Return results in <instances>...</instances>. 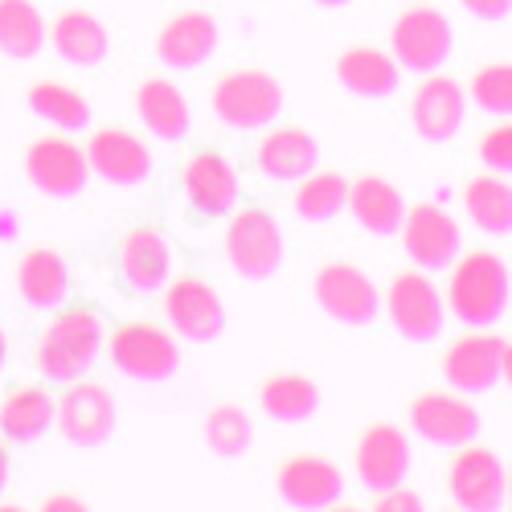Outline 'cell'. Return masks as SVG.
Masks as SVG:
<instances>
[{"label":"cell","mask_w":512,"mask_h":512,"mask_svg":"<svg viewBox=\"0 0 512 512\" xmlns=\"http://www.w3.org/2000/svg\"><path fill=\"white\" fill-rule=\"evenodd\" d=\"M5 357H9V336H5V328H0V369H5Z\"/></svg>","instance_id":"42"},{"label":"cell","mask_w":512,"mask_h":512,"mask_svg":"<svg viewBox=\"0 0 512 512\" xmlns=\"http://www.w3.org/2000/svg\"><path fill=\"white\" fill-rule=\"evenodd\" d=\"M324 394L304 373H271L259 386V410L275 422H308L316 418Z\"/></svg>","instance_id":"29"},{"label":"cell","mask_w":512,"mask_h":512,"mask_svg":"<svg viewBox=\"0 0 512 512\" xmlns=\"http://www.w3.org/2000/svg\"><path fill=\"white\" fill-rule=\"evenodd\" d=\"M447 488H451V500L467 512L504 508V463H500V455L488 447H476V443H463L459 455L451 459Z\"/></svg>","instance_id":"17"},{"label":"cell","mask_w":512,"mask_h":512,"mask_svg":"<svg viewBox=\"0 0 512 512\" xmlns=\"http://www.w3.org/2000/svg\"><path fill=\"white\" fill-rule=\"evenodd\" d=\"M345 205L353 209V218H357L369 234H377V238L398 234L402 213H406V201H402L398 185L386 181V177H377V173H365V177L349 181Z\"/></svg>","instance_id":"28"},{"label":"cell","mask_w":512,"mask_h":512,"mask_svg":"<svg viewBox=\"0 0 512 512\" xmlns=\"http://www.w3.org/2000/svg\"><path fill=\"white\" fill-rule=\"evenodd\" d=\"M254 160H259V173L267 181L287 185V181L308 177L320 164V144L304 127H271L259 140V148H254Z\"/></svg>","instance_id":"24"},{"label":"cell","mask_w":512,"mask_h":512,"mask_svg":"<svg viewBox=\"0 0 512 512\" xmlns=\"http://www.w3.org/2000/svg\"><path fill=\"white\" fill-rule=\"evenodd\" d=\"M410 426L418 431V439L435 443V447H463V443L480 439L484 422H480V410L467 398L431 390L410 402Z\"/></svg>","instance_id":"19"},{"label":"cell","mask_w":512,"mask_h":512,"mask_svg":"<svg viewBox=\"0 0 512 512\" xmlns=\"http://www.w3.org/2000/svg\"><path fill=\"white\" fill-rule=\"evenodd\" d=\"M345 197H349V177L336 173V168H312L308 177L295 181V197H291V209L300 222H332L340 209H345Z\"/></svg>","instance_id":"31"},{"label":"cell","mask_w":512,"mask_h":512,"mask_svg":"<svg viewBox=\"0 0 512 512\" xmlns=\"http://www.w3.org/2000/svg\"><path fill=\"white\" fill-rule=\"evenodd\" d=\"M201 435H205V447L213 455L238 459L254 443V422L238 402H218V406H209V414L201 422Z\"/></svg>","instance_id":"35"},{"label":"cell","mask_w":512,"mask_h":512,"mask_svg":"<svg viewBox=\"0 0 512 512\" xmlns=\"http://www.w3.org/2000/svg\"><path fill=\"white\" fill-rule=\"evenodd\" d=\"M9 484V451H5V439H0V492Z\"/></svg>","instance_id":"41"},{"label":"cell","mask_w":512,"mask_h":512,"mask_svg":"<svg viewBox=\"0 0 512 512\" xmlns=\"http://www.w3.org/2000/svg\"><path fill=\"white\" fill-rule=\"evenodd\" d=\"M336 78H340V87L361 99H386L398 91L402 66L394 62V54L377 46H349L336 58Z\"/></svg>","instance_id":"27"},{"label":"cell","mask_w":512,"mask_h":512,"mask_svg":"<svg viewBox=\"0 0 512 512\" xmlns=\"http://www.w3.org/2000/svg\"><path fill=\"white\" fill-rule=\"evenodd\" d=\"M181 189H185V201L201 213V218H222L238 205V173L234 164L222 156V152H193L185 164H181Z\"/></svg>","instance_id":"22"},{"label":"cell","mask_w":512,"mask_h":512,"mask_svg":"<svg viewBox=\"0 0 512 512\" xmlns=\"http://www.w3.org/2000/svg\"><path fill=\"white\" fill-rule=\"evenodd\" d=\"M115 271L127 291L136 295H156L173 279V242L160 226H136L127 230L119 250H115Z\"/></svg>","instance_id":"14"},{"label":"cell","mask_w":512,"mask_h":512,"mask_svg":"<svg viewBox=\"0 0 512 512\" xmlns=\"http://www.w3.org/2000/svg\"><path fill=\"white\" fill-rule=\"evenodd\" d=\"M463 119H467V91L459 87L455 78L431 70L414 87V99H410V123H414V132L426 144H447V140H455Z\"/></svg>","instance_id":"18"},{"label":"cell","mask_w":512,"mask_h":512,"mask_svg":"<svg viewBox=\"0 0 512 512\" xmlns=\"http://www.w3.org/2000/svg\"><path fill=\"white\" fill-rule=\"evenodd\" d=\"M54 398L41 386H17L0 402V431L13 443H37L54 426Z\"/></svg>","instance_id":"30"},{"label":"cell","mask_w":512,"mask_h":512,"mask_svg":"<svg viewBox=\"0 0 512 512\" xmlns=\"http://www.w3.org/2000/svg\"><path fill=\"white\" fill-rule=\"evenodd\" d=\"M472 103L488 115H508L512 111V70L504 62H492V66H480L476 78H472Z\"/></svg>","instance_id":"36"},{"label":"cell","mask_w":512,"mask_h":512,"mask_svg":"<svg viewBox=\"0 0 512 512\" xmlns=\"http://www.w3.org/2000/svg\"><path fill=\"white\" fill-rule=\"evenodd\" d=\"M25 177L46 197H78L87 189L91 164L82 144H74L70 136H41L25 148Z\"/></svg>","instance_id":"13"},{"label":"cell","mask_w":512,"mask_h":512,"mask_svg":"<svg viewBox=\"0 0 512 512\" xmlns=\"http://www.w3.org/2000/svg\"><path fill=\"white\" fill-rule=\"evenodd\" d=\"M218 41H222L218 17L205 9H185L177 17H168L164 29L156 33V58L168 70H197L213 58Z\"/></svg>","instance_id":"20"},{"label":"cell","mask_w":512,"mask_h":512,"mask_svg":"<svg viewBox=\"0 0 512 512\" xmlns=\"http://www.w3.org/2000/svg\"><path fill=\"white\" fill-rule=\"evenodd\" d=\"M17 291H21V300L37 312H54L70 300V267L58 250L50 246H33L25 250L21 259H17Z\"/></svg>","instance_id":"23"},{"label":"cell","mask_w":512,"mask_h":512,"mask_svg":"<svg viewBox=\"0 0 512 512\" xmlns=\"http://www.w3.org/2000/svg\"><path fill=\"white\" fill-rule=\"evenodd\" d=\"M447 271H451V283H447L451 312L467 328H492L508 308L504 259L492 250H472V254H459Z\"/></svg>","instance_id":"2"},{"label":"cell","mask_w":512,"mask_h":512,"mask_svg":"<svg viewBox=\"0 0 512 512\" xmlns=\"http://www.w3.org/2000/svg\"><path fill=\"white\" fill-rule=\"evenodd\" d=\"M136 111H140V123L164 144L185 140L189 127H193V107H189L185 91L168 78H144L140 82L136 87Z\"/></svg>","instance_id":"25"},{"label":"cell","mask_w":512,"mask_h":512,"mask_svg":"<svg viewBox=\"0 0 512 512\" xmlns=\"http://www.w3.org/2000/svg\"><path fill=\"white\" fill-rule=\"evenodd\" d=\"M41 46H46V21L33 0H0V54L25 62Z\"/></svg>","instance_id":"34"},{"label":"cell","mask_w":512,"mask_h":512,"mask_svg":"<svg viewBox=\"0 0 512 512\" xmlns=\"http://www.w3.org/2000/svg\"><path fill=\"white\" fill-rule=\"evenodd\" d=\"M287 95L283 82L271 70L259 66H238L230 74L218 78V87L209 95V111L218 123L234 127V132H259V127H271L283 111Z\"/></svg>","instance_id":"3"},{"label":"cell","mask_w":512,"mask_h":512,"mask_svg":"<svg viewBox=\"0 0 512 512\" xmlns=\"http://www.w3.org/2000/svg\"><path fill=\"white\" fill-rule=\"evenodd\" d=\"M41 508H46V512H87V500H78L70 492H58V496H50Z\"/></svg>","instance_id":"40"},{"label":"cell","mask_w":512,"mask_h":512,"mask_svg":"<svg viewBox=\"0 0 512 512\" xmlns=\"http://www.w3.org/2000/svg\"><path fill=\"white\" fill-rule=\"evenodd\" d=\"M353 472L365 492H386L394 484H406L410 476V439L398 431L394 422H373L365 426V435L357 439L353 451Z\"/></svg>","instance_id":"15"},{"label":"cell","mask_w":512,"mask_h":512,"mask_svg":"<svg viewBox=\"0 0 512 512\" xmlns=\"http://www.w3.org/2000/svg\"><path fill=\"white\" fill-rule=\"evenodd\" d=\"M82 152H87L91 173H99L107 185L132 189V185H144L152 177V148L140 136L123 132V127H103V132L91 136V144Z\"/></svg>","instance_id":"21"},{"label":"cell","mask_w":512,"mask_h":512,"mask_svg":"<svg viewBox=\"0 0 512 512\" xmlns=\"http://www.w3.org/2000/svg\"><path fill=\"white\" fill-rule=\"evenodd\" d=\"M115 398L103 381H66V394L62 402L54 406V422L66 443L74 447H103L111 435H115Z\"/></svg>","instance_id":"8"},{"label":"cell","mask_w":512,"mask_h":512,"mask_svg":"<svg viewBox=\"0 0 512 512\" xmlns=\"http://www.w3.org/2000/svg\"><path fill=\"white\" fill-rule=\"evenodd\" d=\"M316 5H324V9H345V5H353V0H316Z\"/></svg>","instance_id":"43"},{"label":"cell","mask_w":512,"mask_h":512,"mask_svg":"<svg viewBox=\"0 0 512 512\" xmlns=\"http://www.w3.org/2000/svg\"><path fill=\"white\" fill-rule=\"evenodd\" d=\"M107 357L111 365L132 377V381H168L181 365V349L173 332H164L156 324H123L107 332Z\"/></svg>","instance_id":"7"},{"label":"cell","mask_w":512,"mask_h":512,"mask_svg":"<svg viewBox=\"0 0 512 512\" xmlns=\"http://www.w3.org/2000/svg\"><path fill=\"white\" fill-rule=\"evenodd\" d=\"M463 205H467V218H472L484 234H492V238L508 234V226H512V193H508L504 173L472 177L467 189H463Z\"/></svg>","instance_id":"33"},{"label":"cell","mask_w":512,"mask_h":512,"mask_svg":"<svg viewBox=\"0 0 512 512\" xmlns=\"http://www.w3.org/2000/svg\"><path fill=\"white\" fill-rule=\"evenodd\" d=\"M107 316L91 304H62L54 308L50 324L41 328L37 340V369L54 386L78 381L95 369V361L103 357L107 345Z\"/></svg>","instance_id":"1"},{"label":"cell","mask_w":512,"mask_h":512,"mask_svg":"<svg viewBox=\"0 0 512 512\" xmlns=\"http://www.w3.org/2000/svg\"><path fill=\"white\" fill-rule=\"evenodd\" d=\"M373 508H377V512H422V508H426V500H422L414 488L394 484V488H386V492H377Z\"/></svg>","instance_id":"38"},{"label":"cell","mask_w":512,"mask_h":512,"mask_svg":"<svg viewBox=\"0 0 512 512\" xmlns=\"http://www.w3.org/2000/svg\"><path fill=\"white\" fill-rule=\"evenodd\" d=\"M386 312L406 340H435L443 332V291L431 271H398L386 291Z\"/></svg>","instance_id":"12"},{"label":"cell","mask_w":512,"mask_h":512,"mask_svg":"<svg viewBox=\"0 0 512 512\" xmlns=\"http://www.w3.org/2000/svg\"><path fill=\"white\" fill-rule=\"evenodd\" d=\"M312 295L316 304L336 320V324H349V328H365L377 320L381 312V295L377 283L357 267V263H324L312 279Z\"/></svg>","instance_id":"9"},{"label":"cell","mask_w":512,"mask_h":512,"mask_svg":"<svg viewBox=\"0 0 512 512\" xmlns=\"http://www.w3.org/2000/svg\"><path fill=\"white\" fill-rule=\"evenodd\" d=\"M451 50H455V29L443 9L410 5L406 13H398V21L390 29V54L402 70L431 74L451 58Z\"/></svg>","instance_id":"4"},{"label":"cell","mask_w":512,"mask_h":512,"mask_svg":"<svg viewBox=\"0 0 512 512\" xmlns=\"http://www.w3.org/2000/svg\"><path fill=\"white\" fill-rule=\"evenodd\" d=\"M226 259L242 279H271L287 259V234L267 209H238L226 230Z\"/></svg>","instance_id":"5"},{"label":"cell","mask_w":512,"mask_h":512,"mask_svg":"<svg viewBox=\"0 0 512 512\" xmlns=\"http://www.w3.org/2000/svg\"><path fill=\"white\" fill-rule=\"evenodd\" d=\"M25 103L33 107V115H41L46 123H54L58 132H87L91 127V103L82 99L74 87H66V82H54V78H41L29 87Z\"/></svg>","instance_id":"32"},{"label":"cell","mask_w":512,"mask_h":512,"mask_svg":"<svg viewBox=\"0 0 512 512\" xmlns=\"http://www.w3.org/2000/svg\"><path fill=\"white\" fill-rule=\"evenodd\" d=\"M402 246L414 259V267L422 271H447L459 254H463V234H459V222L451 213L435 201H418L402 213Z\"/></svg>","instance_id":"10"},{"label":"cell","mask_w":512,"mask_h":512,"mask_svg":"<svg viewBox=\"0 0 512 512\" xmlns=\"http://www.w3.org/2000/svg\"><path fill=\"white\" fill-rule=\"evenodd\" d=\"M275 492L287 508L320 512L345 496V472L324 455H291L275 472Z\"/></svg>","instance_id":"16"},{"label":"cell","mask_w":512,"mask_h":512,"mask_svg":"<svg viewBox=\"0 0 512 512\" xmlns=\"http://www.w3.org/2000/svg\"><path fill=\"white\" fill-rule=\"evenodd\" d=\"M459 5L472 17H480V21H504L512 0H459Z\"/></svg>","instance_id":"39"},{"label":"cell","mask_w":512,"mask_h":512,"mask_svg":"<svg viewBox=\"0 0 512 512\" xmlns=\"http://www.w3.org/2000/svg\"><path fill=\"white\" fill-rule=\"evenodd\" d=\"M512 353L500 332H467L455 336L443 353V377L455 394H492L508 377Z\"/></svg>","instance_id":"6"},{"label":"cell","mask_w":512,"mask_h":512,"mask_svg":"<svg viewBox=\"0 0 512 512\" xmlns=\"http://www.w3.org/2000/svg\"><path fill=\"white\" fill-rule=\"evenodd\" d=\"M164 320L173 332H181L185 340H197V345H209L226 332V304L222 295L213 291V283L185 275L177 283H164Z\"/></svg>","instance_id":"11"},{"label":"cell","mask_w":512,"mask_h":512,"mask_svg":"<svg viewBox=\"0 0 512 512\" xmlns=\"http://www.w3.org/2000/svg\"><path fill=\"white\" fill-rule=\"evenodd\" d=\"M46 41L54 46V54L70 66H99L111 54V37L107 25L87 13V9H66L58 13V21L46 29Z\"/></svg>","instance_id":"26"},{"label":"cell","mask_w":512,"mask_h":512,"mask_svg":"<svg viewBox=\"0 0 512 512\" xmlns=\"http://www.w3.org/2000/svg\"><path fill=\"white\" fill-rule=\"evenodd\" d=\"M476 152H480V160L492 168V173H508V164H512V127L500 123V127H492V132H484Z\"/></svg>","instance_id":"37"}]
</instances>
